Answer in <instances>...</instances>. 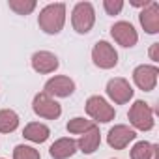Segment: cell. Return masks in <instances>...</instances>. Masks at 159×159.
Masks as SVG:
<instances>
[{
	"instance_id": "obj_15",
	"label": "cell",
	"mask_w": 159,
	"mask_h": 159,
	"mask_svg": "<svg viewBox=\"0 0 159 159\" xmlns=\"http://www.w3.org/2000/svg\"><path fill=\"white\" fill-rule=\"evenodd\" d=\"M99 142H101L99 129L94 125L90 131L83 133V137L79 139V148H81V152H84V153H92V152L99 146Z\"/></svg>"
},
{
	"instance_id": "obj_7",
	"label": "cell",
	"mask_w": 159,
	"mask_h": 159,
	"mask_svg": "<svg viewBox=\"0 0 159 159\" xmlns=\"http://www.w3.org/2000/svg\"><path fill=\"white\" fill-rule=\"evenodd\" d=\"M107 94L114 103L124 105L133 98V88L129 86V83L125 79H112L107 84Z\"/></svg>"
},
{
	"instance_id": "obj_13",
	"label": "cell",
	"mask_w": 159,
	"mask_h": 159,
	"mask_svg": "<svg viewBox=\"0 0 159 159\" xmlns=\"http://www.w3.org/2000/svg\"><path fill=\"white\" fill-rule=\"evenodd\" d=\"M32 67L39 73H51L58 67V58L47 51H41V52H36L32 56Z\"/></svg>"
},
{
	"instance_id": "obj_12",
	"label": "cell",
	"mask_w": 159,
	"mask_h": 159,
	"mask_svg": "<svg viewBox=\"0 0 159 159\" xmlns=\"http://www.w3.org/2000/svg\"><path fill=\"white\" fill-rule=\"evenodd\" d=\"M140 25L148 34H155L159 30V6L157 2H150L148 10L140 13Z\"/></svg>"
},
{
	"instance_id": "obj_23",
	"label": "cell",
	"mask_w": 159,
	"mask_h": 159,
	"mask_svg": "<svg viewBox=\"0 0 159 159\" xmlns=\"http://www.w3.org/2000/svg\"><path fill=\"white\" fill-rule=\"evenodd\" d=\"M157 47H159V45H157V43H155V45H153V47H152V52H150V54H152V58H153V60H155V52H157Z\"/></svg>"
},
{
	"instance_id": "obj_9",
	"label": "cell",
	"mask_w": 159,
	"mask_h": 159,
	"mask_svg": "<svg viewBox=\"0 0 159 159\" xmlns=\"http://www.w3.org/2000/svg\"><path fill=\"white\" fill-rule=\"evenodd\" d=\"M111 34H112V38H114L122 47H133V45L137 43V39H139V36H137L133 25H129V23H125V21L116 23V25L111 28Z\"/></svg>"
},
{
	"instance_id": "obj_16",
	"label": "cell",
	"mask_w": 159,
	"mask_h": 159,
	"mask_svg": "<svg viewBox=\"0 0 159 159\" xmlns=\"http://www.w3.org/2000/svg\"><path fill=\"white\" fill-rule=\"evenodd\" d=\"M25 139L32 140V142H45L49 139V127L39 124V122H34V124H28L25 127Z\"/></svg>"
},
{
	"instance_id": "obj_10",
	"label": "cell",
	"mask_w": 159,
	"mask_h": 159,
	"mask_svg": "<svg viewBox=\"0 0 159 159\" xmlns=\"http://www.w3.org/2000/svg\"><path fill=\"white\" fill-rule=\"evenodd\" d=\"M75 90V84L69 77H54L45 84V94L47 96H58V98H67Z\"/></svg>"
},
{
	"instance_id": "obj_17",
	"label": "cell",
	"mask_w": 159,
	"mask_h": 159,
	"mask_svg": "<svg viewBox=\"0 0 159 159\" xmlns=\"http://www.w3.org/2000/svg\"><path fill=\"white\" fill-rule=\"evenodd\" d=\"M19 125V116L13 111H0V131L2 133H11Z\"/></svg>"
},
{
	"instance_id": "obj_5",
	"label": "cell",
	"mask_w": 159,
	"mask_h": 159,
	"mask_svg": "<svg viewBox=\"0 0 159 159\" xmlns=\"http://www.w3.org/2000/svg\"><path fill=\"white\" fill-rule=\"evenodd\" d=\"M86 112L98 122H111L114 118V109L99 96H94L86 101Z\"/></svg>"
},
{
	"instance_id": "obj_11",
	"label": "cell",
	"mask_w": 159,
	"mask_h": 159,
	"mask_svg": "<svg viewBox=\"0 0 159 159\" xmlns=\"http://www.w3.org/2000/svg\"><path fill=\"white\" fill-rule=\"evenodd\" d=\"M135 137H137L135 131L129 129L127 125H114V127L109 131L107 140H109V144H111L114 150H122V148H125Z\"/></svg>"
},
{
	"instance_id": "obj_8",
	"label": "cell",
	"mask_w": 159,
	"mask_h": 159,
	"mask_svg": "<svg viewBox=\"0 0 159 159\" xmlns=\"http://www.w3.org/2000/svg\"><path fill=\"white\" fill-rule=\"evenodd\" d=\"M133 79L140 90L150 92L155 88V83H157V67L155 66H139L133 71Z\"/></svg>"
},
{
	"instance_id": "obj_18",
	"label": "cell",
	"mask_w": 159,
	"mask_h": 159,
	"mask_svg": "<svg viewBox=\"0 0 159 159\" xmlns=\"http://www.w3.org/2000/svg\"><path fill=\"white\" fill-rule=\"evenodd\" d=\"M157 146L150 144V142H137L131 150V159H152L153 153H155Z\"/></svg>"
},
{
	"instance_id": "obj_21",
	"label": "cell",
	"mask_w": 159,
	"mask_h": 159,
	"mask_svg": "<svg viewBox=\"0 0 159 159\" xmlns=\"http://www.w3.org/2000/svg\"><path fill=\"white\" fill-rule=\"evenodd\" d=\"M10 8L11 10H15L19 15H26V13H30L34 8H36V2H19V0H11L10 2Z\"/></svg>"
},
{
	"instance_id": "obj_22",
	"label": "cell",
	"mask_w": 159,
	"mask_h": 159,
	"mask_svg": "<svg viewBox=\"0 0 159 159\" xmlns=\"http://www.w3.org/2000/svg\"><path fill=\"white\" fill-rule=\"evenodd\" d=\"M105 10L111 13V15H114V13H120V10L124 8V2H120V0H116V2H112V0H105Z\"/></svg>"
},
{
	"instance_id": "obj_2",
	"label": "cell",
	"mask_w": 159,
	"mask_h": 159,
	"mask_svg": "<svg viewBox=\"0 0 159 159\" xmlns=\"http://www.w3.org/2000/svg\"><path fill=\"white\" fill-rule=\"evenodd\" d=\"M73 26L79 34H86L94 26V8L90 2H79L73 10Z\"/></svg>"
},
{
	"instance_id": "obj_19",
	"label": "cell",
	"mask_w": 159,
	"mask_h": 159,
	"mask_svg": "<svg viewBox=\"0 0 159 159\" xmlns=\"http://www.w3.org/2000/svg\"><path fill=\"white\" fill-rule=\"evenodd\" d=\"M94 127V124L90 120H84V118H73L69 124H67V131L69 133H86Z\"/></svg>"
},
{
	"instance_id": "obj_1",
	"label": "cell",
	"mask_w": 159,
	"mask_h": 159,
	"mask_svg": "<svg viewBox=\"0 0 159 159\" xmlns=\"http://www.w3.org/2000/svg\"><path fill=\"white\" fill-rule=\"evenodd\" d=\"M64 15H66V6L64 4H51L41 11L39 26L47 34H58L64 26V21H66Z\"/></svg>"
},
{
	"instance_id": "obj_20",
	"label": "cell",
	"mask_w": 159,
	"mask_h": 159,
	"mask_svg": "<svg viewBox=\"0 0 159 159\" xmlns=\"http://www.w3.org/2000/svg\"><path fill=\"white\" fill-rule=\"evenodd\" d=\"M13 159H39V153L30 146H17L13 150Z\"/></svg>"
},
{
	"instance_id": "obj_6",
	"label": "cell",
	"mask_w": 159,
	"mask_h": 159,
	"mask_svg": "<svg viewBox=\"0 0 159 159\" xmlns=\"http://www.w3.org/2000/svg\"><path fill=\"white\" fill-rule=\"evenodd\" d=\"M34 112L39 114V116H43V118L54 120V118L60 116L62 109H60V105L54 99H51V96H47L45 92H41V94H38L34 98Z\"/></svg>"
},
{
	"instance_id": "obj_3",
	"label": "cell",
	"mask_w": 159,
	"mask_h": 159,
	"mask_svg": "<svg viewBox=\"0 0 159 159\" xmlns=\"http://www.w3.org/2000/svg\"><path fill=\"white\" fill-rule=\"evenodd\" d=\"M131 124L140 131H150L153 127V112L144 101H137L129 111Z\"/></svg>"
},
{
	"instance_id": "obj_14",
	"label": "cell",
	"mask_w": 159,
	"mask_h": 159,
	"mask_svg": "<svg viewBox=\"0 0 159 159\" xmlns=\"http://www.w3.org/2000/svg\"><path fill=\"white\" fill-rule=\"evenodd\" d=\"M75 148H77V142L71 140V139H60L56 140L51 148H49V153L52 159H67L75 153Z\"/></svg>"
},
{
	"instance_id": "obj_4",
	"label": "cell",
	"mask_w": 159,
	"mask_h": 159,
	"mask_svg": "<svg viewBox=\"0 0 159 159\" xmlns=\"http://www.w3.org/2000/svg\"><path fill=\"white\" fill-rule=\"evenodd\" d=\"M92 58H94L96 66H99V67H103V69H111V67H114L116 62H118V54H116L114 47L109 45L107 41L96 43V47H94V51H92Z\"/></svg>"
}]
</instances>
